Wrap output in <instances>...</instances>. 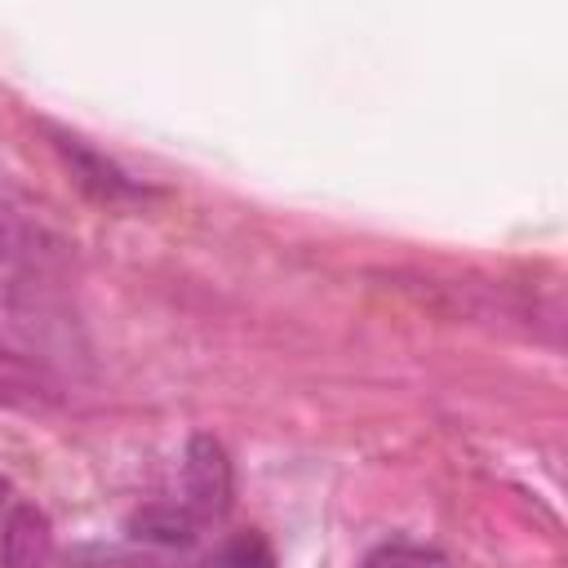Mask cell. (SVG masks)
<instances>
[{"label":"cell","instance_id":"1","mask_svg":"<svg viewBox=\"0 0 568 568\" xmlns=\"http://www.w3.org/2000/svg\"><path fill=\"white\" fill-rule=\"evenodd\" d=\"M235 497V470L226 448L213 435H191L186 453H182V506L204 524V519H222L231 510Z\"/></svg>","mask_w":568,"mask_h":568},{"label":"cell","instance_id":"2","mask_svg":"<svg viewBox=\"0 0 568 568\" xmlns=\"http://www.w3.org/2000/svg\"><path fill=\"white\" fill-rule=\"evenodd\" d=\"M53 151H58L62 164L71 169L75 186H80L89 200H98V204H142V200L151 195L146 182H138L133 173H124L111 155H102L98 146H89V142L75 138V133L53 129Z\"/></svg>","mask_w":568,"mask_h":568},{"label":"cell","instance_id":"3","mask_svg":"<svg viewBox=\"0 0 568 568\" xmlns=\"http://www.w3.org/2000/svg\"><path fill=\"white\" fill-rule=\"evenodd\" d=\"M62 404V386L58 377L27 359L22 351L4 346L0 342V408H13V413H49Z\"/></svg>","mask_w":568,"mask_h":568},{"label":"cell","instance_id":"4","mask_svg":"<svg viewBox=\"0 0 568 568\" xmlns=\"http://www.w3.org/2000/svg\"><path fill=\"white\" fill-rule=\"evenodd\" d=\"M0 568H53L49 515L18 501L0 524Z\"/></svg>","mask_w":568,"mask_h":568},{"label":"cell","instance_id":"5","mask_svg":"<svg viewBox=\"0 0 568 568\" xmlns=\"http://www.w3.org/2000/svg\"><path fill=\"white\" fill-rule=\"evenodd\" d=\"M62 257V240L40 222L31 217L27 209L0 200V262L4 266H49Z\"/></svg>","mask_w":568,"mask_h":568},{"label":"cell","instance_id":"6","mask_svg":"<svg viewBox=\"0 0 568 568\" xmlns=\"http://www.w3.org/2000/svg\"><path fill=\"white\" fill-rule=\"evenodd\" d=\"M200 532V519L182 501H151L129 515V537L138 546H160V550H182Z\"/></svg>","mask_w":568,"mask_h":568},{"label":"cell","instance_id":"7","mask_svg":"<svg viewBox=\"0 0 568 568\" xmlns=\"http://www.w3.org/2000/svg\"><path fill=\"white\" fill-rule=\"evenodd\" d=\"M200 568H275V550L262 532H235Z\"/></svg>","mask_w":568,"mask_h":568},{"label":"cell","instance_id":"8","mask_svg":"<svg viewBox=\"0 0 568 568\" xmlns=\"http://www.w3.org/2000/svg\"><path fill=\"white\" fill-rule=\"evenodd\" d=\"M364 568H444V555L413 541H386L364 559Z\"/></svg>","mask_w":568,"mask_h":568},{"label":"cell","instance_id":"9","mask_svg":"<svg viewBox=\"0 0 568 568\" xmlns=\"http://www.w3.org/2000/svg\"><path fill=\"white\" fill-rule=\"evenodd\" d=\"M75 568H129V564H120V559H111V555H102L98 564H75Z\"/></svg>","mask_w":568,"mask_h":568}]
</instances>
